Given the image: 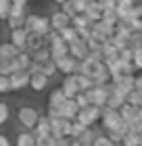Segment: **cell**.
Wrapping results in <instances>:
<instances>
[{"label":"cell","instance_id":"obj_1","mask_svg":"<svg viewBox=\"0 0 142 146\" xmlns=\"http://www.w3.org/2000/svg\"><path fill=\"white\" fill-rule=\"evenodd\" d=\"M25 29L29 31V34H38V36H42L46 38L52 31V23H50V19L48 17H40V15H27V19H25V25H23Z\"/></svg>","mask_w":142,"mask_h":146},{"label":"cell","instance_id":"obj_2","mask_svg":"<svg viewBox=\"0 0 142 146\" xmlns=\"http://www.w3.org/2000/svg\"><path fill=\"white\" fill-rule=\"evenodd\" d=\"M40 113L33 109V107H21L17 111V119L21 121V125L23 127H27V129H33L38 125V121H40Z\"/></svg>","mask_w":142,"mask_h":146},{"label":"cell","instance_id":"obj_3","mask_svg":"<svg viewBox=\"0 0 142 146\" xmlns=\"http://www.w3.org/2000/svg\"><path fill=\"white\" fill-rule=\"evenodd\" d=\"M100 123H103V127L109 131V129L119 127V125L123 123V119H121V113H119L117 109L105 107V109H103V119H100Z\"/></svg>","mask_w":142,"mask_h":146},{"label":"cell","instance_id":"obj_4","mask_svg":"<svg viewBox=\"0 0 142 146\" xmlns=\"http://www.w3.org/2000/svg\"><path fill=\"white\" fill-rule=\"evenodd\" d=\"M88 98H90V104H96V107L105 109L107 102H109V92L105 90V86H94L92 90L86 92Z\"/></svg>","mask_w":142,"mask_h":146},{"label":"cell","instance_id":"obj_5","mask_svg":"<svg viewBox=\"0 0 142 146\" xmlns=\"http://www.w3.org/2000/svg\"><path fill=\"white\" fill-rule=\"evenodd\" d=\"M25 19H27V15H25V6H17V4H13V13H11V17H9V27L11 29H19V27H23L25 25Z\"/></svg>","mask_w":142,"mask_h":146},{"label":"cell","instance_id":"obj_6","mask_svg":"<svg viewBox=\"0 0 142 146\" xmlns=\"http://www.w3.org/2000/svg\"><path fill=\"white\" fill-rule=\"evenodd\" d=\"M33 136H36V138H50L52 136V119L48 115L40 117L38 125L33 127Z\"/></svg>","mask_w":142,"mask_h":146},{"label":"cell","instance_id":"obj_7","mask_svg":"<svg viewBox=\"0 0 142 146\" xmlns=\"http://www.w3.org/2000/svg\"><path fill=\"white\" fill-rule=\"evenodd\" d=\"M119 113H121V119H123V121H125L127 125L140 123V119H138V115H140V107H134V104L125 102L123 107L119 109Z\"/></svg>","mask_w":142,"mask_h":146},{"label":"cell","instance_id":"obj_8","mask_svg":"<svg viewBox=\"0 0 142 146\" xmlns=\"http://www.w3.org/2000/svg\"><path fill=\"white\" fill-rule=\"evenodd\" d=\"M69 52H71V56L77 58V61H84V58L90 56V48H88V42L84 38H79L77 42L69 44Z\"/></svg>","mask_w":142,"mask_h":146},{"label":"cell","instance_id":"obj_9","mask_svg":"<svg viewBox=\"0 0 142 146\" xmlns=\"http://www.w3.org/2000/svg\"><path fill=\"white\" fill-rule=\"evenodd\" d=\"M77 58L75 56H71V54H67L65 58H61V61H57V67L59 71L63 73V75H73V73L77 71Z\"/></svg>","mask_w":142,"mask_h":146},{"label":"cell","instance_id":"obj_10","mask_svg":"<svg viewBox=\"0 0 142 146\" xmlns=\"http://www.w3.org/2000/svg\"><path fill=\"white\" fill-rule=\"evenodd\" d=\"M61 88L65 90V94H67V98H75L79 92V84H77V77H75V73L73 75H65V79H63V86Z\"/></svg>","mask_w":142,"mask_h":146},{"label":"cell","instance_id":"obj_11","mask_svg":"<svg viewBox=\"0 0 142 146\" xmlns=\"http://www.w3.org/2000/svg\"><path fill=\"white\" fill-rule=\"evenodd\" d=\"M27 40H29V31L25 27H19V29H11V42L17 46V48L25 50L27 48Z\"/></svg>","mask_w":142,"mask_h":146},{"label":"cell","instance_id":"obj_12","mask_svg":"<svg viewBox=\"0 0 142 146\" xmlns=\"http://www.w3.org/2000/svg\"><path fill=\"white\" fill-rule=\"evenodd\" d=\"M61 113H63L65 119L75 121V119H77V113H79V104L75 102V98H67V100L61 104Z\"/></svg>","mask_w":142,"mask_h":146},{"label":"cell","instance_id":"obj_13","mask_svg":"<svg viewBox=\"0 0 142 146\" xmlns=\"http://www.w3.org/2000/svg\"><path fill=\"white\" fill-rule=\"evenodd\" d=\"M50 52H52V61H61V58H65L67 54H71L69 52V44L65 42V40H59V42L50 44Z\"/></svg>","mask_w":142,"mask_h":146},{"label":"cell","instance_id":"obj_14","mask_svg":"<svg viewBox=\"0 0 142 146\" xmlns=\"http://www.w3.org/2000/svg\"><path fill=\"white\" fill-rule=\"evenodd\" d=\"M50 23H52V29L63 31L65 27H69V25H71V17L65 15L63 11H59V13H55V15H50Z\"/></svg>","mask_w":142,"mask_h":146},{"label":"cell","instance_id":"obj_15","mask_svg":"<svg viewBox=\"0 0 142 146\" xmlns=\"http://www.w3.org/2000/svg\"><path fill=\"white\" fill-rule=\"evenodd\" d=\"M21 48H17L13 42H6L0 46V61H13V58H17L19 54H21Z\"/></svg>","mask_w":142,"mask_h":146},{"label":"cell","instance_id":"obj_16","mask_svg":"<svg viewBox=\"0 0 142 146\" xmlns=\"http://www.w3.org/2000/svg\"><path fill=\"white\" fill-rule=\"evenodd\" d=\"M11 82H13V90H21L25 86H29L31 82V73L29 71H17L11 75Z\"/></svg>","mask_w":142,"mask_h":146},{"label":"cell","instance_id":"obj_17","mask_svg":"<svg viewBox=\"0 0 142 146\" xmlns=\"http://www.w3.org/2000/svg\"><path fill=\"white\" fill-rule=\"evenodd\" d=\"M125 102H127V96L123 94V92H119L117 88H115L111 94H109V102H107V107H111V109H117V111H119Z\"/></svg>","mask_w":142,"mask_h":146},{"label":"cell","instance_id":"obj_18","mask_svg":"<svg viewBox=\"0 0 142 146\" xmlns=\"http://www.w3.org/2000/svg\"><path fill=\"white\" fill-rule=\"evenodd\" d=\"M103 11H105V9L100 6V2L96 0V2H92V4L86 9V13H84V15H86L88 19H90L92 23H98V21H103Z\"/></svg>","mask_w":142,"mask_h":146},{"label":"cell","instance_id":"obj_19","mask_svg":"<svg viewBox=\"0 0 142 146\" xmlns=\"http://www.w3.org/2000/svg\"><path fill=\"white\" fill-rule=\"evenodd\" d=\"M115 86H117V90H119V92H123V94L127 96L130 92L136 90V79H134V75H123Z\"/></svg>","mask_w":142,"mask_h":146},{"label":"cell","instance_id":"obj_20","mask_svg":"<svg viewBox=\"0 0 142 146\" xmlns=\"http://www.w3.org/2000/svg\"><path fill=\"white\" fill-rule=\"evenodd\" d=\"M46 84H48V75H44V73H36V75H31L29 88L33 92H42L46 88Z\"/></svg>","mask_w":142,"mask_h":146},{"label":"cell","instance_id":"obj_21","mask_svg":"<svg viewBox=\"0 0 142 146\" xmlns=\"http://www.w3.org/2000/svg\"><path fill=\"white\" fill-rule=\"evenodd\" d=\"M67 100V94H65V90L63 88H57V90H52L50 92V96H48V104L50 107H61Z\"/></svg>","mask_w":142,"mask_h":146},{"label":"cell","instance_id":"obj_22","mask_svg":"<svg viewBox=\"0 0 142 146\" xmlns=\"http://www.w3.org/2000/svg\"><path fill=\"white\" fill-rule=\"evenodd\" d=\"M61 36H63V40H65L67 44H73V42H77V40L82 38V36H79V31H77L75 27H73V25H69V27H65L63 31H61Z\"/></svg>","mask_w":142,"mask_h":146},{"label":"cell","instance_id":"obj_23","mask_svg":"<svg viewBox=\"0 0 142 146\" xmlns=\"http://www.w3.org/2000/svg\"><path fill=\"white\" fill-rule=\"evenodd\" d=\"M75 77H77V84H79V90L82 92H88V90H92L94 86H96L94 77H90V75H79V73H75Z\"/></svg>","mask_w":142,"mask_h":146},{"label":"cell","instance_id":"obj_24","mask_svg":"<svg viewBox=\"0 0 142 146\" xmlns=\"http://www.w3.org/2000/svg\"><path fill=\"white\" fill-rule=\"evenodd\" d=\"M71 25H73L77 31H82V29H86V27H92V21H90L86 15H75V17L71 19Z\"/></svg>","mask_w":142,"mask_h":146},{"label":"cell","instance_id":"obj_25","mask_svg":"<svg viewBox=\"0 0 142 146\" xmlns=\"http://www.w3.org/2000/svg\"><path fill=\"white\" fill-rule=\"evenodd\" d=\"M52 58V52H50V46H44V48H40L33 52V61H38V63H48Z\"/></svg>","mask_w":142,"mask_h":146},{"label":"cell","instance_id":"obj_26","mask_svg":"<svg viewBox=\"0 0 142 146\" xmlns=\"http://www.w3.org/2000/svg\"><path fill=\"white\" fill-rule=\"evenodd\" d=\"M36 144V136L31 131H23L17 136V146H33Z\"/></svg>","mask_w":142,"mask_h":146},{"label":"cell","instance_id":"obj_27","mask_svg":"<svg viewBox=\"0 0 142 146\" xmlns=\"http://www.w3.org/2000/svg\"><path fill=\"white\" fill-rule=\"evenodd\" d=\"M103 21L117 25V23L121 21V19H119V13H117V9H105V11H103Z\"/></svg>","mask_w":142,"mask_h":146},{"label":"cell","instance_id":"obj_28","mask_svg":"<svg viewBox=\"0 0 142 146\" xmlns=\"http://www.w3.org/2000/svg\"><path fill=\"white\" fill-rule=\"evenodd\" d=\"M11 13H13V0H0V19L9 21Z\"/></svg>","mask_w":142,"mask_h":146},{"label":"cell","instance_id":"obj_29","mask_svg":"<svg viewBox=\"0 0 142 146\" xmlns=\"http://www.w3.org/2000/svg\"><path fill=\"white\" fill-rule=\"evenodd\" d=\"M121 144L123 146H140V134L138 131H127Z\"/></svg>","mask_w":142,"mask_h":146},{"label":"cell","instance_id":"obj_30","mask_svg":"<svg viewBox=\"0 0 142 146\" xmlns=\"http://www.w3.org/2000/svg\"><path fill=\"white\" fill-rule=\"evenodd\" d=\"M96 129L94 127H86V131L82 134V138H79V140H82V144H92L94 140H96Z\"/></svg>","mask_w":142,"mask_h":146},{"label":"cell","instance_id":"obj_31","mask_svg":"<svg viewBox=\"0 0 142 146\" xmlns=\"http://www.w3.org/2000/svg\"><path fill=\"white\" fill-rule=\"evenodd\" d=\"M61 6H63V13H65V15H69L71 19L75 17V15H79L77 9H75V2H73V0H67V2H65V4H61Z\"/></svg>","mask_w":142,"mask_h":146},{"label":"cell","instance_id":"obj_32","mask_svg":"<svg viewBox=\"0 0 142 146\" xmlns=\"http://www.w3.org/2000/svg\"><path fill=\"white\" fill-rule=\"evenodd\" d=\"M13 90V82H11V75H0V92L6 94V92Z\"/></svg>","mask_w":142,"mask_h":146},{"label":"cell","instance_id":"obj_33","mask_svg":"<svg viewBox=\"0 0 142 146\" xmlns=\"http://www.w3.org/2000/svg\"><path fill=\"white\" fill-rule=\"evenodd\" d=\"M57 71H59V67H57V63L52 61V58H50L48 63H44V69H42V73H44V75H48V77H52V75H55Z\"/></svg>","mask_w":142,"mask_h":146},{"label":"cell","instance_id":"obj_34","mask_svg":"<svg viewBox=\"0 0 142 146\" xmlns=\"http://www.w3.org/2000/svg\"><path fill=\"white\" fill-rule=\"evenodd\" d=\"M92 144H94V146H117L109 136H96V140H94Z\"/></svg>","mask_w":142,"mask_h":146},{"label":"cell","instance_id":"obj_35","mask_svg":"<svg viewBox=\"0 0 142 146\" xmlns=\"http://www.w3.org/2000/svg\"><path fill=\"white\" fill-rule=\"evenodd\" d=\"M75 102L79 104V109H88L90 107V98H88L86 92H79V94L75 96Z\"/></svg>","mask_w":142,"mask_h":146},{"label":"cell","instance_id":"obj_36","mask_svg":"<svg viewBox=\"0 0 142 146\" xmlns=\"http://www.w3.org/2000/svg\"><path fill=\"white\" fill-rule=\"evenodd\" d=\"M84 131H86V125H84V123L73 121V127H71V136H73V138H82Z\"/></svg>","mask_w":142,"mask_h":146},{"label":"cell","instance_id":"obj_37","mask_svg":"<svg viewBox=\"0 0 142 146\" xmlns=\"http://www.w3.org/2000/svg\"><path fill=\"white\" fill-rule=\"evenodd\" d=\"M0 75H13V63L11 61H0Z\"/></svg>","mask_w":142,"mask_h":146},{"label":"cell","instance_id":"obj_38","mask_svg":"<svg viewBox=\"0 0 142 146\" xmlns=\"http://www.w3.org/2000/svg\"><path fill=\"white\" fill-rule=\"evenodd\" d=\"M134 69H138L134 63H130V61H121V71H123V75H134Z\"/></svg>","mask_w":142,"mask_h":146},{"label":"cell","instance_id":"obj_39","mask_svg":"<svg viewBox=\"0 0 142 146\" xmlns=\"http://www.w3.org/2000/svg\"><path fill=\"white\" fill-rule=\"evenodd\" d=\"M119 58L121 61H130V63H134V48H123L119 52Z\"/></svg>","mask_w":142,"mask_h":146},{"label":"cell","instance_id":"obj_40","mask_svg":"<svg viewBox=\"0 0 142 146\" xmlns=\"http://www.w3.org/2000/svg\"><path fill=\"white\" fill-rule=\"evenodd\" d=\"M134 65H136L138 69H142V46L134 48Z\"/></svg>","mask_w":142,"mask_h":146},{"label":"cell","instance_id":"obj_41","mask_svg":"<svg viewBox=\"0 0 142 146\" xmlns=\"http://www.w3.org/2000/svg\"><path fill=\"white\" fill-rule=\"evenodd\" d=\"M6 119H9V104L2 102L0 104V123H6Z\"/></svg>","mask_w":142,"mask_h":146},{"label":"cell","instance_id":"obj_42","mask_svg":"<svg viewBox=\"0 0 142 146\" xmlns=\"http://www.w3.org/2000/svg\"><path fill=\"white\" fill-rule=\"evenodd\" d=\"M100 6L103 9H117V4H119V0H98Z\"/></svg>","mask_w":142,"mask_h":146},{"label":"cell","instance_id":"obj_43","mask_svg":"<svg viewBox=\"0 0 142 146\" xmlns=\"http://www.w3.org/2000/svg\"><path fill=\"white\" fill-rule=\"evenodd\" d=\"M142 17V4H136L132 11V19H140Z\"/></svg>","mask_w":142,"mask_h":146},{"label":"cell","instance_id":"obj_44","mask_svg":"<svg viewBox=\"0 0 142 146\" xmlns=\"http://www.w3.org/2000/svg\"><path fill=\"white\" fill-rule=\"evenodd\" d=\"M0 146H11V142H9V138H6V134L0 136Z\"/></svg>","mask_w":142,"mask_h":146},{"label":"cell","instance_id":"obj_45","mask_svg":"<svg viewBox=\"0 0 142 146\" xmlns=\"http://www.w3.org/2000/svg\"><path fill=\"white\" fill-rule=\"evenodd\" d=\"M29 0H13V4H17V6H25Z\"/></svg>","mask_w":142,"mask_h":146},{"label":"cell","instance_id":"obj_46","mask_svg":"<svg viewBox=\"0 0 142 146\" xmlns=\"http://www.w3.org/2000/svg\"><path fill=\"white\" fill-rule=\"evenodd\" d=\"M136 90H140V92H142V77H138V79H136Z\"/></svg>","mask_w":142,"mask_h":146},{"label":"cell","instance_id":"obj_47","mask_svg":"<svg viewBox=\"0 0 142 146\" xmlns=\"http://www.w3.org/2000/svg\"><path fill=\"white\" fill-rule=\"evenodd\" d=\"M55 2H57V4H65V2H67V0H55Z\"/></svg>","mask_w":142,"mask_h":146},{"label":"cell","instance_id":"obj_48","mask_svg":"<svg viewBox=\"0 0 142 146\" xmlns=\"http://www.w3.org/2000/svg\"><path fill=\"white\" fill-rule=\"evenodd\" d=\"M140 146H142V131H140Z\"/></svg>","mask_w":142,"mask_h":146},{"label":"cell","instance_id":"obj_49","mask_svg":"<svg viewBox=\"0 0 142 146\" xmlns=\"http://www.w3.org/2000/svg\"><path fill=\"white\" fill-rule=\"evenodd\" d=\"M33 146H40V144H33Z\"/></svg>","mask_w":142,"mask_h":146},{"label":"cell","instance_id":"obj_50","mask_svg":"<svg viewBox=\"0 0 142 146\" xmlns=\"http://www.w3.org/2000/svg\"><path fill=\"white\" fill-rule=\"evenodd\" d=\"M134 2H136V0H134Z\"/></svg>","mask_w":142,"mask_h":146}]
</instances>
